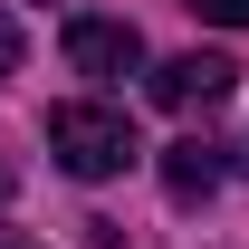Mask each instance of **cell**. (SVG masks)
Listing matches in <instances>:
<instances>
[{
  "label": "cell",
  "instance_id": "1",
  "mask_svg": "<svg viewBox=\"0 0 249 249\" xmlns=\"http://www.w3.org/2000/svg\"><path fill=\"white\" fill-rule=\"evenodd\" d=\"M48 154H58L77 182H115L144 144H134V124H124L115 106H58V115H48Z\"/></svg>",
  "mask_w": 249,
  "mask_h": 249
},
{
  "label": "cell",
  "instance_id": "2",
  "mask_svg": "<svg viewBox=\"0 0 249 249\" xmlns=\"http://www.w3.org/2000/svg\"><path fill=\"white\" fill-rule=\"evenodd\" d=\"M67 67H77V77H96V87L134 77V67H144L134 19H67Z\"/></svg>",
  "mask_w": 249,
  "mask_h": 249
},
{
  "label": "cell",
  "instance_id": "3",
  "mask_svg": "<svg viewBox=\"0 0 249 249\" xmlns=\"http://www.w3.org/2000/svg\"><path fill=\"white\" fill-rule=\"evenodd\" d=\"M230 87H240V67L220 58V48H182V58H163V77H154V106L192 115V106H220Z\"/></svg>",
  "mask_w": 249,
  "mask_h": 249
},
{
  "label": "cell",
  "instance_id": "4",
  "mask_svg": "<svg viewBox=\"0 0 249 249\" xmlns=\"http://www.w3.org/2000/svg\"><path fill=\"white\" fill-rule=\"evenodd\" d=\"M163 192H173V201H211L220 192V144L211 134H182V144L163 154Z\"/></svg>",
  "mask_w": 249,
  "mask_h": 249
},
{
  "label": "cell",
  "instance_id": "5",
  "mask_svg": "<svg viewBox=\"0 0 249 249\" xmlns=\"http://www.w3.org/2000/svg\"><path fill=\"white\" fill-rule=\"evenodd\" d=\"M192 10H201L211 29H249V0H192Z\"/></svg>",
  "mask_w": 249,
  "mask_h": 249
},
{
  "label": "cell",
  "instance_id": "6",
  "mask_svg": "<svg viewBox=\"0 0 249 249\" xmlns=\"http://www.w3.org/2000/svg\"><path fill=\"white\" fill-rule=\"evenodd\" d=\"M10 67H19V29L0 19V77H10Z\"/></svg>",
  "mask_w": 249,
  "mask_h": 249
},
{
  "label": "cell",
  "instance_id": "7",
  "mask_svg": "<svg viewBox=\"0 0 249 249\" xmlns=\"http://www.w3.org/2000/svg\"><path fill=\"white\" fill-rule=\"evenodd\" d=\"M0 249H38V240H19V230H0Z\"/></svg>",
  "mask_w": 249,
  "mask_h": 249
},
{
  "label": "cell",
  "instance_id": "8",
  "mask_svg": "<svg viewBox=\"0 0 249 249\" xmlns=\"http://www.w3.org/2000/svg\"><path fill=\"white\" fill-rule=\"evenodd\" d=\"M0 201H10V163H0Z\"/></svg>",
  "mask_w": 249,
  "mask_h": 249
}]
</instances>
